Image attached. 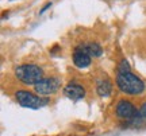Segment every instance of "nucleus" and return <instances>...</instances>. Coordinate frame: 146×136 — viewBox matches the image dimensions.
<instances>
[{
	"mask_svg": "<svg viewBox=\"0 0 146 136\" xmlns=\"http://www.w3.org/2000/svg\"><path fill=\"white\" fill-rule=\"evenodd\" d=\"M116 86L125 94L138 96L145 92L146 85L138 76L133 72H118L116 73Z\"/></svg>",
	"mask_w": 146,
	"mask_h": 136,
	"instance_id": "obj_1",
	"label": "nucleus"
},
{
	"mask_svg": "<svg viewBox=\"0 0 146 136\" xmlns=\"http://www.w3.org/2000/svg\"><path fill=\"white\" fill-rule=\"evenodd\" d=\"M15 77L26 85H36L43 78V70L34 63H23L15 68Z\"/></svg>",
	"mask_w": 146,
	"mask_h": 136,
	"instance_id": "obj_2",
	"label": "nucleus"
},
{
	"mask_svg": "<svg viewBox=\"0 0 146 136\" xmlns=\"http://www.w3.org/2000/svg\"><path fill=\"white\" fill-rule=\"evenodd\" d=\"M115 115L120 121H125L127 124H135L137 121H142L139 116V110L130 100L120 99L115 105Z\"/></svg>",
	"mask_w": 146,
	"mask_h": 136,
	"instance_id": "obj_3",
	"label": "nucleus"
},
{
	"mask_svg": "<svg viewBox=\"0 0 146 136\" xmlns=\"http://www.w3.org/2000/svg\"><path fill=\"white\" fill-rule=\"evenodd\" d=\"M15 100L18 104L23 108H31V109H38L42 108L50 102V100L42 96H36L33 92L29 90H16L15 92Z\"/></svg>",
	"mask_w": 146,
	"mask_h": 136,
	"instance_id": "obj_4",
	"label": "nucleus"
},
{
	"mask_svg": "<svg viewBox=\"0 0 146 136\" xmlns=\"http://www.w3.org/2000/svg\"><path fill=\"white\" fill-rule=\"evenodd\" d=\"M61 86V81L56 77H50V78H42L36 85H34V90L36 94L39 96H50L54 94L60 89Z\"/></svg>",
	"mask_w": 146,
	"mask_h": 136,
	"instance_id": "obj_5",
	"label": "nucleus"
},
{
	"mask_svg": "<svg viewBox=\"0 0 146 136\" xmlns=\"http://www.w3.org/2000/svg\"><path fill=\"white\" fill-rule=\"evenodd\" d=\"M64 94L68 97V99L73 100V101H78L85 97V89L81 84H78L76 81H70L65 85L64 88Z\"/></svg>",
	"mask_w": 146,
	"mask_h": 136,
	"instance_id": "obj_6",
	"label": "nucleus"
},
{
	"mask_svg": "<svg viewBox=\"0 0 146 136\" xmlns=\"http://www.w3.org/2000/svg\"><path fill=\"white\" fill-rule=\"evenodd\" d=\"M91 62H92V57L78 45L73 51V63H74V66L78 69H85L91 65Z\"/></svg>",
	"mask_w": 146,
	"mask_h": 136,
	"instance_id": "obj_7",
	"label": "nucleus"
},
{
	"mask_svg": "<svg viewBox=\"0 0 146 136\" xmlns=\"http://www.w3.org/2000/svg\"><path fill=\"white\" fill-rule=\"evenodd\" d=\"M96 92L102 97H107L112 92V82L107 77H103L96 81Z\"/></svg>",
	"mask_w": 146,
	"mask_h": 136,
	"instance_id": "obj_8",
	"label": "nucleus"
},
{
	"mask_svg": "<svg viewBox=\"0 0 146 136\" xmlns=\"http://www.w3.org/2000/svg\"><path fill=\"white\" fill-rule=\"evenodd\" d=\"M80 46L83 47L91 57H100L102 53H103V49L100 47L99 43L96 42H85V43H81Z\"/></svg>",
	"mask_w": 146,
	"mask_h": 136,
	"instance_id": "obj_9",
	"label": "nucleus"
},
{
	"mask_svg": "<svg viewBox=\"0 0 146 136\" xmlns=\"http://www.w3.org/2000/svg\"><path fill=\"white\" fill-rule=\"evenodd\" d=\"M130 65H129V62L126 61V59H123L122 62L118 65V72H130Z\"/></svg>",
	"mask_w": 146,
	"mask_h": 136,
	"instance_id": "obj_10",
	"label": "nucleus"
},
{
	"mask_svg": "<svg viewBox=\"0 0 146 136\" xmlns=\"http://www.w3.org/2000/svg\"><path fill=\"white\" fill-rule=\"evenodd\" d=\"M139 116H141L142 121H146V102L141 105V109H139Z\"/></svg>",
	"mask_w": 146,
	"mask_h": 136,
	"instance_id": "obj_11",
	"label": "nucleus"
}]
</instances>
